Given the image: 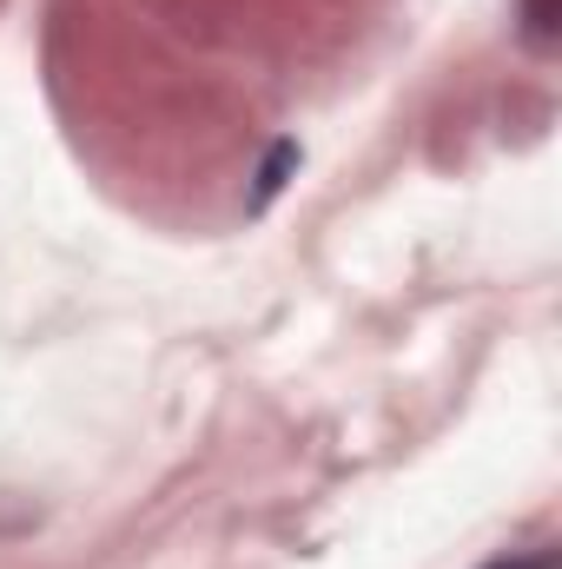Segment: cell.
Masks as SVG:
<instances>
[{"mask_svg": "<svg viewBox=\"0 0 562 569\" xmlns=\"http://www.w3.org/2000/svg\"><path fill=\"white\" fill-rule=\"evenodd\" d=\"M483 569H556V557H503V563H483Z\"/></svg>", "mask_w": 562, "mask_h": 569, "instance_id": "obj_2", "label": "cell"}, {"mask_svg": "<svg viewBox=\"0 0 562 569\" xmlns=\"http://www.w3.org/2000/svg\"><path fill=\"white\" fill-rule=\"evenodd\" d=\"M298 159H304V152H298V140H279V146H272V159L259 166V186H252V212H265V206L279 199L284 179L298 172Z\"/></svg>", "mask_w": 562, "mask_h": 569, "instance_id": "obj_1", "label": "cell"}]
</instances>
